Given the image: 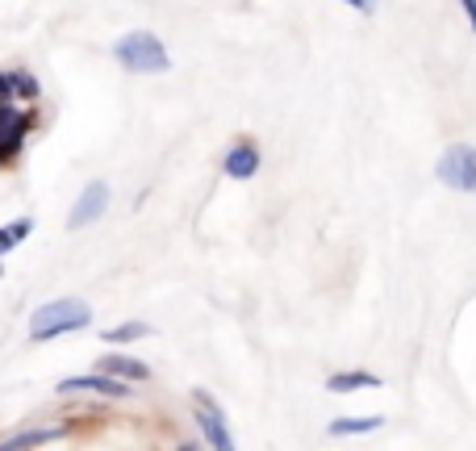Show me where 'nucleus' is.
Returning <instances> with one entry per match:
<instances>
[{"instance_id":"1a4fd4ad","label":"nucleus","mask_w":476,"mask_h":451,"mask_svg":"<svg viewBox=\"0 0 476 451\" xmlns=\"http://www.w3.org/2000/svg\"><path fill=\"white\" fill-rule=\"evenodd\" d=\"M143 334H147V326H117V330H109V339H143Z\"/></svg>"},{"instance_id":"9d476101","label":"nucleus","mask_w":476,"mask_h":451,"mask_svg":"<svg viewBox=\"0 0 476 451\" xmlns=\"http://www.w3.org/2000/svg\"><path fill=\"white\" fill-rule=\"evenodd\" d=\"M464 4V13H468V22H472V30H476V0H460Z\"/></svg>"},{"instance_id":"f03ea898","label":"nucleus","mask_w":476,"mask_h":451,"mask_svg":"<svg viewBox=\"0 0 476 451\" xmlns=\"http://www.w3.org/2000/svg\"><path fill=\"white\" fill-rule=\"evenodd\" d=\"M88 317V309L84 305H75V301H55V305H47V309H38L34 314V339H47V334H55V326H80Z\"/></svg>"},{"instance_id":"0eeeda50","label":"nucleus","mask_w":476,"mask_h":451,"mask_svg":"<svg viewBox=\"0 0 476 451\" xmlns=\"http://www.w3.org/2000/svg\"><path fill=\"white\" fill-rule=\"evenodd\" d=\"M226 168H230V176H251V171H255V151H251V147H238L230 155V163H226Z\"/></svg>"},{"instance_id":"6e6552de","label":"nucleus","mask_w":476,"mask_h":451,"mask_svg":"<svg viewBox=\"0 0 476 451\" xmlns=\"http://www.w3.org/2000/svg\"><path fill=\"white\" fill-rule=\"evenodd\" d=\"M67 389H105V393H122L117 385H109V380H72Z\"/></svg>"},{"instance_id":"39448f33","label":"nucleus","mask_w":476,"mask_h":451,"mask_svg":"<svg viewBox=\"0 0 476 451\" xmlns=\"http://www.w3.org/2000/svg\"><path fill=\"white\" fill-rule=\"evenodd\" d=\"M196 405H201V414H205V427H209V439L218 443V447H230V435L221 430V414L209 405V397L205 393H196Z\"/></svg>"},{"instance_id":"20e7f679","label":"nucleus","mask_w":476,"mask_h":451,"mask_svg":"<svg viewBox=\"0 0 476 451\" xmlns=\"http://www.w3.org/2000/svg\"><path fill=\"white\" fill-rule=\"evenodd\" d=\"M355 389H380V377H372V372H339V377H330V393H355Z\"/></svg>"},{"instance_id":"f257e3e1","label":"nucleus","mask_w":476,"mask_h":451,"mask_svg":"<svg viewBox=\"0 0 476 451\" xmlns=\"http://www.w3.org/2000/svg\"><path fill=\"white\" fill-rule=\"evenodd\" d=\"M435 176H439L447 188L476 193V147H468V143L447 147V151H443V159H439V168H435Z\"/></svg>"},{"instance_id":"423d86ee","label":"nucleus","mask_w":476,"mask_h":451,"mask_svg":"<svg viewBox=\"0 0 476 451\" xmlns=\"http://www.w3.org/2000/svg\"><path fill=\"white\" fill-rule=\"evenodd\" d=\"M368 430H380V418H334L330 422V435H368Z\"/></svg>"},{"instance_id":"7ed1b4c3","label":"nucleus","mask_w":476,"mask_h":451,"mask_svg":"<svg viewBox=\"0 0 476 451\" xmlns=\"http://www.w3.org/2000/svg\"><path fill=\"white\" fill-rule=\"evenodd\" d=\"M105 205H109V188L105 184H88L84 188V201L75 205V213H72V230H80L84 221H92V218H100L105 213Z\"/></svg>"},{"instance_id":"9b49d317","label":"nucleus","mask_w":476,"mask_h":451,"mask_svg":"<svg viewBox=\"0 0 476 451\" xmlns=\"http://www.w3.org/2000/svg\"><path fill=\"white\" fill-rule=\"evenodd\" d=\"M351 9H359V13H372V0H347Z\"/></svg>"}]
</instances>
